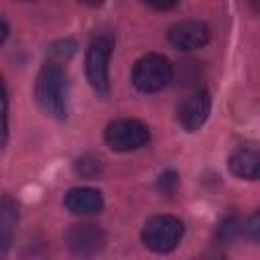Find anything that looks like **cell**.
Masks as SVG:
<instances>
[{
	"instance_id": "cell-1",
	"label": "cell",
	"mask_w": 260,
	"mask_h": 260,
	"mask_svg": "<svg viewBox=\"0 0 260 260\" xmlns=\"http://www.w3.org/2000/svg\"><path fill=\"white\" fill-rule=\"evenodd\" d=\"M35 95L39 106L53 118L65 120L69 112V83L63 67L57 61H47L35 83Z\"/></svg>"
},
{
	"instance_id": "cell-2",
	"label": "cell",
	"mask_w": 260,
	"mask_h": 260,
	"mask_svg": "<svg viewBox=\"0 0 260 260\" xmlns=\"http://www.w3.org/2000/svg\"><path fill=\"white\" fill-rule=\"evenodd\" d=\"M173 79V65L158 53L140 57L132 67V83L142 93H154L165 89Z\"/></svg>"
},
{
	"instance_id": "cell-3",
	"label": "cell",
	"mask_w": 260,
	"mask_h": 260,
	"mask_svg": "<svg viewBox=\"0 0 260 260\" xmlns=\"http://www.w3.org/2000/svg\"><path fill=\"white\" fill-rule=\"evenodd\" d=\"M183 221L175 215H154L150 217L144 228H142V244L156 252V254H167L175 250L183 238Z\"/></svg>"
},
{
	"instance_id": "cell-4",
	"label": "cell",
	"mask_w": 260,
	"mask_h": 260,
	"mask_svg": "<svg viewBox=\"0 0 260 260\" xmlns=\"http://www.w3.org/2000/svg\"><path fill=\"white\" fill-rule=\"evenodd\" d=\"M112 37L110 35H98L89 47H87V55H85V75L89 85L93 87V91L102 98H106L110 93V55H112Z\"/></svg>"
},
{
	"instance_id": "cell-5",
	"label": "cell",
	"mask_w": 260,
	"mask_h": 260,
	"mask_svg": "<svg viewBox=\"0 0 260 260\" xmlns=\"http://www.w3.org/2000/svg\"><path fill=\"white\" fill-rule=\"evenodd\" d=\"M108 146L116 152H130L138 150L148 142V128L140 120L134 118H122L112 124H108L104 134Z\"/></svg>"
},
{
	"instance_id": "cell-6",
	"label": "cell",
	"mask_w": 260,
	"mask_h": 260,
	"mask_svg": "<svg viewBox=\"0 0 260 260\" xmlns=\"http://www.w3.org/2000/svg\"><path fill=\"white\" fill-rule=\"evenodd\" d=\"M211 39L209 26L201 20H181L169 28V43L181 51H195Z\"/></svg>"
},
{
	"instance_id": "cell-7",
	"label": "cell",
	"mask_w": 260,
	"mask_h": 260,
	"mask_svg": "<svg viewBox=\"0 0 260 260\" xmlns=\"http://www.w3.org/2000/svg\"><path fill=\"white\" fill-rule=\"evenodd\" d=\"M65 244L73 254L79 256H91L98 254L104 244H106V236L98 225L91 223H77L71 225L65 234Z\"/></svg>"
},
{
	"instance_id": "cell-8",
	"label": "cell",
	"mask_w": 260,
	"mask_h": 260,
	"mask_svg": "<svg viewBox=\"0 0 260 260\" xmlns=\"http://www.w3.org/2000/svg\"><path fill=\"white\" fill-rule=\"evenodd\" d=\"M209 112H211V95L207 91H195L181 102L177 110V118L185 130L195 132L205 124Z\"/></svg>"
},
{
	"instance_id": "cell-9",
	"label": "cell",
	"mask_w": 260,
	"mask_h": 260,
	"mask_svg": "<svg viewBox=\"0 0 260 260\" xmlns=\"http://www.w3.org/2000/svg\"><path fill=\"white\" fill-rule=\"evenodd\" d=\"M67 211H71L73 215H93L100 213L104 207V197L100 191L91 189V187H75L69 189L65 199H63Z\"/></svg>"
},
{
	"instance_id": "cell-10",
	"label": "cell",
	"mask_w": 260,
	"mask_h": 260,
	"mask_svg": "<svg viewBox=\"0 0 260 260\" xmlns=\"http://www.w3.org/2000/svg\"><path fill=\"white\" fill-rule=\"evenodd\" d=\"M228 167H230V171H232L236 177L254 181V179H258V175H260V156H258L256 150L240 148V150H236V152L230 156Z\"/></svg>"
},
{
	"instance_id": "cell-11",
	"label": "cell",
	"mask_w": 260,
	"mask_h": 260,
	"mask_svg": "<svg viewBox=\"0 0 260 260\" xmlns=\"http://www.w3.org/2000/svg\"><path fill=\"white\" fill-rule=\"evenodd\" d=\"M16 223H18L16 203L10 197H2L0 199V254H4L10 248Z\"/></svg>"
},
{
	"instance_id": "cell-12",
	"label": "cell",
	"mask_w": 260,
	"mask_h": 260,
	"mask_svg": "<svg viewBox=\"0 0 260 260\" xmlns=\"http://www.w3.org/2000/svg\"><path fill=\"white\" fill-rule=\"evenodd\" d=\"M8 140V100L6 89L0 87V148L6 146Z\"/></svg>"
},
{
	"instance_id": "cell-13",
	"label": "cell",
	"mask_w": 260,
	"mask_h": 260,
	"mask_svg": "<svg viewBox=\"0 0 260 260\" xmlns=\"http://www.w3.org/2000/svg\"><path fill=\"white\" fill-rule=\"evenodd\" d=\"M102 171V162L100 158H93V156H83L77 160V173L83 175V177H93Z\"/></svg>"
},
{
	"instance_id": "cell-14",
	"label": "cell",
	"mask_w": 260,
	"mask_h": 260,
	"mask_svg": "<svg viewBox=\"0 0 260 260\" xmlns=\"http://www.w3.org/2000/svg\"><path fill=\"white\" fill-rule=\"evenodd\" d=\"M73 51H75V43L73 41H59V43L51 45V55L55 59H67V57L73 55Z\"/></svg>"
},
{
	"instance_id": "cell-15",
	"label": "cell",
	"mask_w": 260,
	"mask_h": 260,
	"mask_svg": "<svg viewBox=\"0 0 260 260\" xmlns=\"http://www.w3.org/2000/svg\"><path fill=\"white\" fill-rule=\"evenodd\" d=\"M177 185H179V177H177V173L167 171V173H162V175H160V181H158L160 191H165V193H173Z\"/></svg>"
},
{
	"instance_id": "cell-16",
	"label": "cell",
	"mask_w": 260,
	"mask_h": 260,
	"mask_svg": "<svg viewBox=\"0 0 260 260\" xmlns=\"http://www.w3.org/2000/svg\"><path fill=\"white\" fill-rule=\"evenodd\" d=\"M181 0H144V4H148L154 10H171L179 4Z\"/></svg>"
},
{
	"instance_id": "cell-17",
	"label": "cell",
	"mask_w": 260,
	"mask_h": 260,
	"mask_svg": "<svg viewBox=\"0 0 260 260\" xmlns=\"http://www.w3.org/2000/svg\"><path fill=\"white\" fill-rule=\"evenodd\" d=\"M248 234H250V238L256 242L258 240V213H254L252 217H250V221H248Z\"/></svg>"
},
{
	"instance_id": "cell-18",
	"label": "cell",
	"mask_w": 260,
	"mask_h": 260,
	"mask_svg": "<svg viewBox=\"0 0 260 260\" xmlns=\"http://www.w3.org/2000/svg\"><path fill=\"white\" fill-rule=\"evenodd\" d=\"M6 37H8V24L4 18H0V45L6 41Z\"/></svg>"
},
{
	"instance_id": "cell-19",
	"label": "cell",
	"mask_w": 260,
	"mask_h": 260,
	"mask_svg": "<svg viewBox=\"0 0 260 260\" xmlns=\"http://www.w3.org/2000/svg\"><path fill=\"white\" fill-rule=\"evenodd\" d=\"M81 4H85V6H100V4H104L106 0H79Z\"/></svg>"
},
{
	"instance_id": "cell-20",
	"label": "cell",
	"mask_w": 260,
	"mask_h": 260,
	"mask_svg": "<svg viewBox=\"0 0 260 260\" xmlns=\"http://www.w3.org/2000/svg\"><path fill=\"white\" fill-rule=\"evenodd\" d=\"M0 87H4V83H2V79H0Z\"/></svg>"
}]
</instances>
